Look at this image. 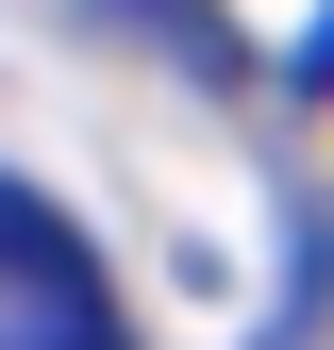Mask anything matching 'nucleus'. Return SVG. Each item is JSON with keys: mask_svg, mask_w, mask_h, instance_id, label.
Listing matches in <instances>:
<instances>
[{"mask_svg": "<svg viewBox=\"0 0 334 350\" xmlns=\"http://www.w3.org/2000/svg\"><path fill=\"white\" fill-rule=\"evenodd\" d=\"M0 350H134V317H117L101 250L67 234L51 200L0 167Z\"/></svg>", "mask_w": 334, "mask_h": 350, "instance_id": "nucleus-1", "label": "nucleus"}]
</instances>
